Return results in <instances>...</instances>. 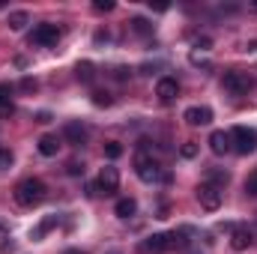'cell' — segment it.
Returning <instances> with one entry per match:
<instances>
[{"label":"cell","instance_id":"6da1fadb","mask_svg":"<svg viewBox=\"0 0 257 254\" xmlns=\"http://www.w3.org/2000/svg\"><path fill=\"white\" fill-rule=\"evenodd\" d=\"M45 197H48V186L42 180H36V177H27V180H21L15 186V200L21 206H39Z\"/></svg>","mask_w":257,"mask_h":254},{"label":"cell","instance_id":"7a4b0ae2","mask_svg":"<svg viewBox=\"0 0 257 254\" xmlns=\"http://www.w3.org/2000/svg\"><path fill=\"white\" fill-rule=\"evenodd\" d=\"M135 174H138V180H144V183H159V180H168V174H162V165L141 147L138 153H135Z\"/></svg>","mask_w":257,"mask_h":254},{"label":"cell","instance_id":"3957f363","mask_svg":"<svg viewBox=\"0 0 257 254\" xmlns=\"http://www.w3.org/2000/svg\"><path fill=\"white\" fill-rule=\"evenodd\" d=\"M57 42H60V27H57V24H36L33 33H30V45L54 48Z\"/></svg>","mask_w":257,"mask_h":254},{"label":"cell","instance_id":"277c9868","mask_svg":"<svg viewBox=\"0 0 257 254\" xmlns=\"http://www.w3.org/2000/svg\"><path fill=\"white\" fill-rule=\"evenodd\" d=\"M230 141H233V150L239 156H248L257 150V132L254 129H245V126H236L230 132Z\"/></svg>","mask_w":257,"mask_h":254},{"label":"cell","instance_id":"5b68a950","mask_svg":"<svg viewBox=\"0 0 257 254\" xmlns=\"http://www.w3.org/2000/svg\"><path fill=\"white\" fill-rule=\"evenodd\" d=\"M221 84H224V90L230 96H245L251 90V78L245 72H224V81Z\"/></svg>","mask_w":257,"mask_h":254},{"label":"cell","instance_id":"8992f818","mask_svg":"<svg viewBox=\"0 0 257 254\" xmlns=\"http://www.w3.org/2000/svg\"><path fill=\"white\" fill-rule=\"evenodd\" d=\"M171 245H174V242H171V233H153V236L141 239L138 251L141 254H165Z\"/></svg>","mask_w":257,"mask_h":254},{"label":"cell","instance_id":"52a82bcc","mask_svg":"<svg viewBox=\"0 0 257 254\" xmlns=\"http://www.w3.org/2000/svg\"><path fill=\"white\" fill-rule=\"evenodd\" d=\"M197 200H200V206L203 209H218L221 206V189L218 186H209V183H200L197 186Z\"/></svg>","mask_w":257,"mask_h":254},{"label":"cell","instance_id":"ba28073f","mask_svg":"<svg viewBox=\"0 0 257 254\" xmlns=\"http://www.w3.org/2000/svg\"><path fill=\"white\" fill-rule=\"evenodd\" d=\"M120 186V171L117 168H102V174H99V183H96V191H102V194H114Z\"/></svg>","mask_w":257,"mask_h":254},{"label":"cell","instance_id":"9c48e42d","mask_svg":"<svg viewBox=\"0 0 257 254\" xmlns=\"http://www.w3.org/2000/svg\"><path fill=\"white\" fill-rule=\"evenodd\" d=\"M209 150H212L215 156H224V153H230V150H233L230 132H212V135H209Z\"/></svg>","mask_w":257,"mask_h":254},{"label":"cell","instance_id":"30bf717a","mask_svg":"<svg viewBox=\"0 0 257 254\" xmlns=\"http://www.w3.org/2000/svg\"><path fill=\"white\" fill-rule=\"evenodd\" d=\"M183 117H186L189 126H206V123H212V111H209L206 105H194V108H189Z\"/></svg>","mask_w":257,"mask_h":254},{"label":"cell","instance_id":"8fae6325","mask_svg":"<svg viewBox=\"0 0 257 254\" xmlns=\"http://www.w3.org/2000/svg\"><path fill=\"white\" fill-rule=\"evenodd\" d=\"M63 138L69 141V144L81 147V144L87 141V126H81L78 120H72V123H66V126H63Z\"/></svg>","mask_w":257,"mask_h":254},{"label":"cell","instance_id":"7c38bea8","mask_svg":"<svg viewBox=\"0 0 257 254\" xmlns=\"http://www.w3.org/2000/svg\"><path fill=\"white\" fill-rule=\"evenodd\" d=\"M177 93H180V84H177L174 78H162V81L156 84V96H159L162 102H174Z\"/></svg>","mask_w":257,"mask_h":254},{"label":"cell","instance_id":"4fadbf2b","mask_svg":"<svg viewBox=\"0 0 257 254\" xmlns=\"http://www.w3.org/2000/svg\"><path fill=\"white\" fill-rule=\"evenodd\" d=\"M248 245H251V233H248L245 227H236V230L230 233V248H233V251H245Z\"/></svg>","mask_w":257,"mask_h":254},{"label":"cell","instance_id":"5bb4252c","mask_svg":"<svg viewBox=\"0 0 257 254\" xmlns=\"http://www.w3.org/2000/svg\"><path fill=\"white\" fill-rule=\"evenodd\" d=\"M36 147H39V153H42V156H57V150H60V141H57V135H42Z\"/></svg>","mask_w":257,"mask_h":254},{"label":"cell","instance_id":"9a60e30c","mask_svg":"<svg viewBox=\"0 0 257 254\" xmlns=\"http://www.w3.org/2000/svg\"><path fill=\"white\" fill-rule=\"evenodd\" d=\"M12 111H15V105H12V87L0 84V117H9Z\"/></svg>","mask_w":257,"mask_h":254},{"label":"cell","instance_id":"2e32d148","mask_svg":"<svg viewBox=\"0 0 257 254\" xmlns=\"http://www.w3.org/2000/svg\"><path fill=\"white\" fill-rule=\"evenodd\" d=\"M114 212H117L120 218H132V215L138 212V203H135L132 197H120V200H117V206H114Z\"/></svg>","mask_w":257,"mask_h":254},{"label":"cell","instance_id":"e0dca14e","mask_svg":"<svg viewBox=\"0 0 257 254\" xmlns=\"http://www.w3.org/2000/svg\"><path fill=\"white\" fill-rule=\"evenodd\" d=\"M27 21H30L27 12H21V9H18V12H9V27H12V30H24Z\"/></svg>","mask_w":257,"mask_h":254},{"label":"cell","instance_id":"ac0fdd59","mask_svg":"<svg viewBox=\"0 0 257 254\" xmlns=\"http://www.w3.org/2000/svg\"><path fill=\"white\" fill-rule=\"evenodd\" d=\"M12 162H15V156H12V150H6V147H0V171H9V168H12Z\"/></svg>","mask_w":257,"mask_h":254},{"label":"cell","instance_id":"d6986e66","mask_svg":"<svg viewBox=\"0 0 257 254\" xmlns=\"http://www.w3.org/2000/svg\"><path fill=\"white\" fill-rule=\"evenodd\" d=\"M105 156H108V159H120V156H123V147H120L117 141H108V144H105Z\"/></svg>","mask_w":257,"mask_h":254},{"label":"cell","instance_id":"ffe728a7","mask_svg":"<svg viewBox=\"0 0 257 254\" xmlns=\"http://www.w3.org/2000/svg\"><path fill=\"white\" fill-rule=\"evenodd\" d=\"M132 30H135V33H141V36H147L153 27H150V21H144V18H135V21H132Z\"/></svg>","mask_w":257,"mask_h":254},{"label":"cell","instance_id":"44dd1931","mask_svg":"<svg viewBox=\"0 0 257 254\" xmlns=\"http://www.w3.org/2000/svg\"><path fill=\"white\" fill-rule=\"evenodd\" d=\"M180 156H183V159H194V156H197V144H194V141H186V144L180 147Z\"/></svg>","mask_w":257,"mask_h":254},{"label":"cell","instance_id":"7402d4cb","mask_svg":"<svg viewBox=\"0 0 257 254\" xmlns=\"http://www.w3.org/2000/svg\"><path fill=\"white\" fill-rule=\"evenodd\" d=\"M245 191H248L251 197H257V168L248 174V177H245Z\"/></svg>","mask_w":257,"mask_h":254},{"label":"cell","instance_id":"603a6c76","mask_svg":"<svg viewBox=\"0 0 257 254\" xmlns=\"http://www.w3.org/2000/svg\"><path fill=\"white\" fill-rule=\"evenodd\" d=\"M78 78L81 81H93V63H78Z\"/></svg>","mask_w":257,"mask_h":254},{"label":"cell","instance_id":"cb8c5ba5","mask_svg":"<svg viewBox=\"0 0 257 254\" xmlns=\"http://www.w3.org/2000/svg\"><path fill=\"white\" fill-rule=\"evenodd\" d=\"M93 102H96V105H99V108H102V105H105V108H108V105H111V102H114V99H111V93H102V90H96V93H93Z\"/></svg>","mask_w":257,"mask_h":254},{"label":"cell","instance_id":"d4e9b609","mask_svg":"<svg viewBox=\"0 0 257 254\" xmlns=\"http://www.w3.org/2000/svg\"><path fill=\"white\" fill-rule=\"evenodd\" d=\"M66 174H69V177H81V174H84V165H81V162H69V165H66Z\"/></svg>","mask_w":257,"mask_h":254},{"label":"cell","instance_id":"484cf974","mask_svg":"<svg viewBox=\"0 0 257 254\" xmlns=\"http://www.w3.org/2000/svg\"><path fill=\"white\" fill-rule=\"evenodd\" d=\"M93 9H96V12H111V9H114V0H96Z\"/></svg>","mask_w":257,"mask_h":254},{"label":"cell","instance_id":"4316f807","mask_svg":"<svg viewBox=\"0 0 257 254\" xmlns=\"http://www.w3.org/2000/svg\"><path fill=\"white\" fill-rule=\"evenodd\" d=\"M215 183H227V174H221V171H209V186H215Z\"/></svg>","mask_w":257,"mask_h":254},{"label":"cell","instance_id":"83f0119b","mask_svg":"<svg viewBox=\"0 0 257 254\" xmlns=\"http://www.w3.org/2000/svg\"><path fill=\"white\" fill-rule=\"evenodd\" d=\"M24 90H36V81H30V78H24V84H21Z\"/></svg>","mask_w":257,"mask_h":254},{"label":"cell","instance_id":"f1b7e54d","mask_svg":"<svg viewBox=\"0 0 257 254\" xmlns=\"http://www.w3.org/2000/svg\"><path fill=\"white\" fill-rule=\"evenodd\" d=\"M111 254H120V251H111Z\"/></svg>","mask_w":257,"mask_h":254}]
</instances>
